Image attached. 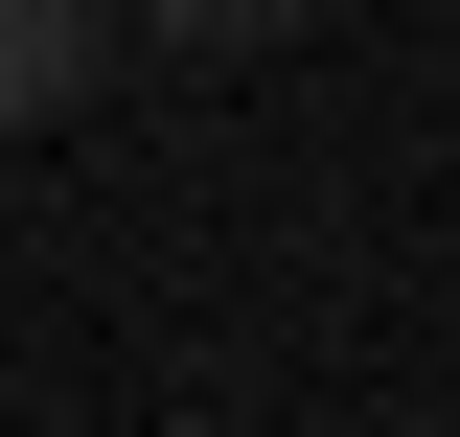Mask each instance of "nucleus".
Returning a JSON list of instances; mask_svg holds the SVG:
<instances>
[{
    "label": "nucleus",
    "instance_id": "obj_1",
    "mask_svg": "<svg viewBox=\"0 0 460 437\" xmlns=\"http://www.w3.org/2000/svg\"><path fill=\"white\" fill-rule=\"evenodd\" d=\"M93 93V0H0V115H69Z\"/></svg>",
    "mask_w": 460,
    "mask_h": 437
},
{
    "label": "nucleus",
    "instance_id": "obj_2",
    "mask_svg": "<svg viewBox=\"0 0 460 437\" xmlns=\"http://www.w3.org/2000/svg\"><path fill=\"white\" fill-rule=\"evenodd\" d=\"M184 23H208V47H253V23H299V0H184Z\"/></svg>",
    "mask_w": 460,
    "mask_h": 437
}]
</instances>
